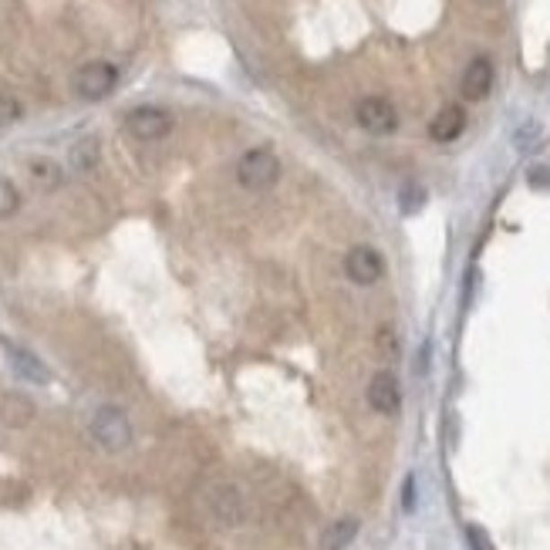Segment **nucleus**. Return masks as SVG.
<instances>
[{"mask_svg": "<svg viewBox=\"0 0 550 550\" xmlns=\"http://www.w3.org/2000/svg\"><path fill=\"white\" fill-rule=\"evenodd\" d=\"M236 179H240L244 190H253V193L271 190L277 179H280V159L271 149L244 152L240 163H236Z\"/></svg>", "mask_w": 550, "mask_h": 550, "instance_id": "obj_1", "label": "nucleus"}, {"mask_svg": "<svg viewBox=\"0 0 550 550\" xmlns=\"http://www.w3.org/2000/svg\"><path fill=\"white\" fill-rule=\"evenodd\" d=\"M92 439L105 453H122L125 446L132 442V422H129V415L122 409H115V405H102L92 415Z\"/></svg>", "mask_w": 550, "mask_h": 550, "instance_id": "obj_2", "label": "nucleus"}, {"mask_svg": "<svg viewBox=\"0 0 550 550\" xmlns=\"http://www.w3.org/2000/svg\"><path fill=\"white\" fill-rule=\"evenodd\" d=\"M119 84V68L109 65V61H88L78 68L75 75V92L84 98V102H102L109 98Z\"/></svg>", "mask_w": 550, "mask_h": 550, "instance_id": "obj_3", "label": "nucleus"}, {"mask_svg": "<svg viewBox=\"0 0 550 550\" xmlns=\"http://www.w3.org/2000/svg\"><path fill=\"white\" fill-rule=\"evenodd\" d=\"M355 119L372 136H392L399 129V111H395V105L388 98H378V95L361 98L355 109Z\"/></svg>", "mask_w": 550, "mask_h": 550, "instance_id": "obj_4", "label": "nucleus"}, {"mask_svg": "<svg viewBox=\"0 0 550 550\" xmlns=\"http://www.w3.org/2000/svg\"><path fill=\"white\" fill-rule=\"evenodd\" d=\"M125 129L129 136H136L138 142H155V138L169 136L173 129V115L165 109H155V105H138L125 115Z\"/></svg>", "mask_w": 550, "mask_h": 550, "instance_id": "obj_5", "label": "nucleus"}, {"mask_svg": "<svg viewBox=\"0 0 550 550\" xmlns=\"http://www.w3.org/2000/svg\"><path fill=\"white\" fill-rule=\"evenodd\" d=\"M344 274L351 284L358 288H372L382 280L386 274V261H382V253L372 247H351L348 250V257H344Z\"/></svg>", "mask_w": 550, "mask_h": 550, "instance_id": "obj_6", "label": "nucleus"}, {"mask_svg": "<svg viewBox=\"0 0 550 550\" xmlns=\"http://www.w3.org/2000/svg\"><path fill=\"white\" fill-rule=\"evenodd\" d=\"M368 405H372L378 415H395L402 405V388L399 378L392 372H375L372 382H368Z\"/></svg>", "mask_w": 550, "mask_h": 550, "instance_id": "obj_7", "label": "nucleus"}, {"mask_svg": "<svg viewBox=\"0 0 550 550\" xmlns=\"http://www.w3.org/2000/svg\"><path fill=\"white\" fill-rule=\"evenodd\" d=\"M493 88V65L486 58H473L463 71V82H459V92L466 102H483Z\"/></svg>", "mask_w": 550, "mask_h": 550, "instance_id": "obj_8", "label": "nucleus"}, {"mask_svg": "<svg viewBox=\"0 0 550 550\" xmlns=\"http://www.w3.org/2000/svg\"><path fill=\"white\" fill-rule=\"evenodd\" d=\"M4 351H7V358H11V368H14L24 382L44 386V382L51 378V375H48V365H44L34 351H28V348H21V344H14V342H4Z\"/></svg>", "mask_w": 550, "mask_h": 550, "instance_id": "obj_9", "label": "nucleus"}, {"mask_svg": "<svg viewBox=\"0 0 550 550\" xmlns=\"http://www.w3.org/2000/svg\"><path fill=\"white\" fill-rule=\"evenodd\" d=\"M463 129H466V111L459 109V105H446L429 122V136L436 138V142H456V138L463 136Z\"/></svg>", "mask_w": 550, "mask_h": 550, "instance_id": "obj_10", "label": "nucleus"}, {"mask_svg": "<svg viewBox=\"0 0 550 550\" xmlns=\"http://www.w3.org/2000/svg\"><path fill=\"white\" fill-rule=\"evenodd\" d=\"M28 176H31V182H34L38 190L51 193V190H58V186L65 182V169H61L55 159L38 155V159H31V163H28Z\"/></svg>", "mask_w": 550, "mask_h": 550, "instance_id": "obj_11", "label": "nucleus"}, {"mask_svg": "<svg viewBox=\"0 0 550 550\" xmlns=\"http://www.w3.org/2000/svg\"><path fill=\"white\" fill-rule=\"evenodd\" d=\"M209 510L223 523H240V517H244V500H240V493H236L234 486H217V496H213Z\"/></svg>", "mask_w": 550, "mask_h": 550, "instance_id": "obj_12", "label": "nucleus"}, {"mask_svg": "<svg viewBox=\"0 0 550 550\" xmlns=\"http://www.w3.org/2000/svg\"><path fill=\"white\" fill-rule=\"evenodd\" d=\"M355 537H358V520L355 517H342V520H334L328 530H324L321 550H348Z\"/></svg>", "mask_w": 550, "mask_h": 550, "instance_id": "obj_13", "label": "nucleus"}, {"mask_svg": "<svg viewBox=\"0 0 550 550\" xmlns=\"http://www.w3.org/2000/svg\"><path fill=\"white\" fill-rule=\"evenodd\" d=\"M0 415L7 419V426H28L34 409H31L28 399H21V395H7L4 405H0Z\"/></svg>", "mask_w": 550, "mask_h": 550, "instance_id": "obj_14", "label": "nucleus"}, {"mask_svg": "<svg viewBox=\"0 0 550 550\" xmlns=\"http://www.w3.org/2000/svg\"><path fill=\"white\" fill-rule=\"evenodd\" d=\"M98 163V138H82L75 149H71V165L78 173H88Z\"/></svg>", "mask_w": 550, "mask_h": 550, "instance_id": "obj_15", "label": "nucleus"}, {"mask_svg": "<svg viewBox=\"0 0 550 550\" xmlns=\"http://www.w3.org/2000/svg\"><path fill=\"white\" fill-rule=\"evenodd\" d=\"M399 207L405 217H412V213H419V209L426 207V190L419 186V182H405L399 190Z\"/></svg>", "mask_w": 550, "mask_h": 550, "instance_id": "obj_16", "label": "nucleus"}, {"mask_svg": "<svg viewBox=\"0 0 550 550\" xmlns=\"http://www.w3.org/2000/svg\"><path fill=\"white\" fill-rule=\"evenodd\" d=\"M17 207H21V193H17V186L11 182V179L0 176V220L14 217Z\"/></svg>", "mask_w": 550, "mask_h": 550, "instance_id": "obj_17", "label": "nucleus"}, {"mask_svg": "<svg viewBox=\"0 0 550 550\" xmlns=\"http://www.w3.org/2000/svg\"><path fill=\"white\" fill-rule=\"evenodd\" d=\"M466 544H469V550H496L493 540H490V534L483 530L480 523H469V527H466Z\"/></svg>", "mask_w": 550, "mask_h": 550, "instance_id": "obj_18", "label": "nucleus"}, {"mask_svg": "<svg viewBox=\"0 0 550 550\" xmlns=\"http://www.w3.org/2000/svg\"><path fill=\"white\" fill-rule=\"evenodd\" d=\"M17 119H21V102L11 95H0V129H7Z\"/></svg>", "mask_w": 550, "mask_h": 550, "instance_id": "obj_19", "label": "nucleus"}, {"mask_svg": "<svg viewBox=\"0 0 550 550\" xmlns=\"http://www.w3.org/2000/svg\"><path fill=\"white\" fill-rule=\"evenodd\" d=\"M378 351L386 358H399V334L392 328H382L378 331Z\"/></svg>", "mask_w": 550, "mask_h": 550, "instance_id": "obj_20", "label": "nucleus"}, {"mask_svg": "<svg viewBox=\"0 0 550 550\" xmlns=\"http://www.w3.org/2000/svg\"><path fill=\"white\" fill-rule=\"evenodd\" d=\"M415 507V480L409 476L405 480V510H412Z\"/></svg>", "mask_w": 550, "mask_h": 550, "instance_id": "obj_21", "label": "nucleus"}, {"mask_svg": "<svg viewBox=\"0 0 550 550\" xmlns=\"http://www.w3.org/2000/svg\"><path fill=\"white\" fill-rule=\"evenodd\" d=\"M530 182H534V186H540V182L550 186V169H534V173H530Z\"/></svg>", "mask_w": 550, "mask_h": 550, "instance_id": "obj_22", "label": "nucleus"}]
</instances>
